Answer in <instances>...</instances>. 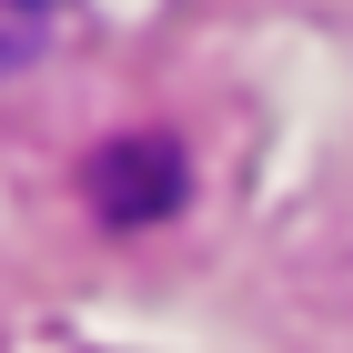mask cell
Returning <instances> with one entry per match:
<instances>
[{"label":"cell","mask_w":353,"mask_h":353,"mask_svg":"<svg viewBox=\"0 0 353 353\" xmlns=\"http://www.w3.org/2000/svg\"><path fill=\"white\" fill-rule=\"evenodd\" d=\"M51 41V0H0V71Z\"/></svg>","instance_id":"2"},{"label":"cell","mask_w":353,"mask_h":353,"mask_svg":"<svg viewBox=\"0 0 353 353\" xmlns=\"http://www.w3.org/2000/svg\"><path fill=\"white\" fill-rule=\"evenodd\" d=\"M81 192H91V212L121 222V232H132V222H162L172 202H182V152H172L162 132H121V141L91 152Z\"/></svg>","instance_id":"1"}]
</instances>
